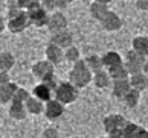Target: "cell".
<instances>
[{"mask_svg":"<svg viewBox=\"0 0 148 138\" xmlns=\"http://www.w3.org/2000/svg\"><path fill=\"white\" fill-rule=\"evenodd\" d=\"M69 80L79 90L86 88L93 80V71L87 67L84 59H79L78 62L73 64V67L69 71Z\"/></svg>","mask_w":148,"mask_h":138,"instance_id":"obj_1","label":"cell"},{"mask_svg":"<svg viewBox=\"0 0 148 138\" xmlns=\"http://www.w3.org/2000/svg\"><path fill=\"white\" fill-rule=\"evenodd\" d=\"M78 94H79V88H76L70 80L60 82L58 87L55 88V91H53V97L64 105L73 103L78 99Z\"/></svg>","mask_w":148,"mask_h":138,"instance_id":"obj_2","label":"cell"},{"mask_svg":"<svg viewBox=\"0 0 148 138\" xmlns=\"http://www.w3.org/2000/svg\"><path fill=\"white\" fill-rule=\"evenodd\" d=\"M145 59H147V56H142L140 53L134 52L133 49H131V50H128L127 53H125L124 64H125V67L128 68L130 74H134V73L142 71V67H144Z\"/></svg>","mask_w":148,"mask_h":138,"instance_id":"obj_3","label":"cell"},{"mask_svg":"<svg viewBox=\"0 0 148 138\" xmlns=\"http://www.w3.org/2000/svg\"><path fill=\"white\" fill-rule=\"evenodd\" d=\"M66 111V105L61 103L60 100H57L55 97L51 99L49 102L45 103V111H43V114H45V117L47 120H58V118H61L63 117V114Z\"/></svg>","mask_w":148,"mask_h":138,"instance_id":"obj_4","label":"cell"},{"mask_svg":"<svg viewBox=\"0 0 148 138\" xmlns=\"http://www.w3.org/2000/svg\"><path fill=\"white\" fill-rule=\"evenodd\" d=\"M69 21L66 18V15L60 11H55V12L49 14V21H47V30L51 34H57V32H61L67 29Z\"/></svg>","mask_w":148,"mask_h":138,"instance_id":"obj_5","label":"cell"},{"mask_svg":"<svg viewBox=\"0 0 148 138\" xmlns=\"http://www.w3.org/2000/svg\"><path fill=\"white\" fill-rule=\"evenodd\" d=\"M28 12V18L31 21L32 26L35 27H41V26H47V21H49V12L45 9L40 5V6H35L29 11H26Z\"/></svg>","mask_w":148,"mask_h":138,"instance_id":"obj_6","label":"cell"},{"mask_svg":"<svg viewBox=\"0 0 148 138\" xmlns=\"http://www.w3.org/2000/svg\"><path fill=\"white\" fill-rule=\"evenodd\" d=\"M125 124H127V120H125V117L121 114H108L107 117H104V120H102L104 131H106L107 134L124 129Z\"/></svg>","mask_w":148,"mask_h":138,"instance_id":"obj_7","label":"cell"},{"mask_svg":"<svg viewBox=\"0 0 148 138\" xmlns=\"http://www.w3.org/2000/svg\"><path fill=\"white\" fill-rule=\"evenodd\" d=\"M28 26H31V21L28 18V12L20 14L14 18H8V30L11 34H21L28 29Z\"/></svg>","mask_w":148,"mask_h":138,"instance_id":"obj_8","label":"cell"},{"mask_svg":"<svg viewBox=\"0 0 148 138\" xmlns=\"http://www.w3.org/2000/svg\"><path fill=\"white\" fill-rule=\"evenodd\" d=\"M32 74L35 76L37 79L43 80L45 78H47L49 74L55 73V65H53L51 61L47 59H41V61H37V62L32 65Z\"/></svg>","mask_w":148,"mask_h":138,"instance_id":"obj_9","label":"cell"},{"mask_svg":"<svg viewBox=\"0 0 148 138\" xmlns=\"http://www.w3.org/2000/svg\"><path fill=\"white\" fill-rule=\"evenodd\" d=\"M45 55H46V59L51 61L53 65H58L64 61V49H61L60 46H57V44H53V43H49L46 46Z\"/></svg>","mask_w":148,"mask_h":138,"instance_id":"obj_10","label":"cell"},{"mask_svg":"<svg viewBox=\"0 0 148 138\" xmlns=\"http://www.w3.org/2000/svg\"><path fill=\"white\" fill-rule=\"evenodd\" d=\"M101 26L104 27V30H107V32H116L122 27V20H121V17L116 12L110 11V12L104 17V20L101 21Z\"/></svg>","mask_w":148,"mask_h":138,"instance_id":"obj_11","label":"cell"},{"mask_svg":"<svg viewBox=\"0 0 148 138\" xmlns=\"http://www.w3.org/2000/svg\"><path fill=\"white\" fill-rule=\"evenodd\" d=\"M51 43L57 44L61 49H67L70 46H73V37L69 30H61V32H57V34H52L51 37Z\"/></svg>","mask_w":148,"mask_h":138,"instance_id":"obj_12","label":"cell"},{"mask_svg":"<svg viewBox=\"0 0 148 138\" xmlns=\"http://www.w3.org/2000/svg\"><path fill=\"white\" fill-rule=\"evenodd\" d=\"M102 62H104V68L110 70L113 67H118V65L124 64V58L121 56L118 52L114 50H108L102 55Z\"/></svg>","mask_w":148,"mask_h":138,"instance_id":"obj_13","label":"cell"},{"mask_svg":"<svg viewBox=\"0 0 148 138\" xmlns=\"http://www.w3.org/2000/svg\"><path fill=\"white\" fill-rule=\"evenodd\" d=\"M131 88L130 85V80L128 79H119V80H113L112 82V94L116 97V99H121L127 94V91Z\"/></svg>","mask_w":148,"mask_h":138,"instance_id":"obj_14","label":"cell"},{"mask_svg":"<svg viewBox=\"0 0 148 138\" xmlns=\"http://www.w3.org/2000/svg\"><path fill=\"white\" fill-rule=\"evenodd\" d=\"M17 88H18V85L14 84V82H9V84L0 87V105H8L12 102V97H14Z\"/></svg>","mask_w":148,"mask_h":138,"instance_id":"obj_15","label":"cell"},{"mask_svg":"<svg viewBox=\"0 0 148 138\" xmlns=\"http://www.w3.org/2000/svg\"><path fill=\"white\" fill-rule=\"evenodd\" d=\"M8 114L12 120H25L26 115H28V109H26L25 103H18V102H11Z\"/></svg>","mask_w":148,"mask_h":138,"instance_id":"obj_16","label":"cell"},{"mask_svg":"<svg viewBox=\"0 0 148 138\" xmlns=\"http://www.w3.org/2000/svg\"><path fill=\"white\" fill-rule=\"evenodd\" d=\"M130 85L131 88H134V90L138 91H144L145 88H148V76L144 73V71H139V73H134V74H130Z\"/></svg>","mask_w":148,"mask_h":138,"instance_id":"obj_17","label":"cell"},{"mask_svg":"<svg viewBox=\"0 0 148 138\" xmlns=\"http://www.w3.org/2000/svg\"><path fill=\"white\" fill-rule=\"evenodd\" d=\"M52 94H53V90H51L46 84H43V82H40V84H37L34 88H32V96L40 99L41 102H49L52 99Z\"/></svg>","mask_w":148,"mask_h":138,"instance_id":"obj_18","label":"cell"},{"mask_svg":"<svg viewBox=\"0 0 148 138\" xmlns=\"http://www.w3.org/2000/svg\"><path fill=\"white\" fill-rule=\"evenodd\" d=\"M89 12H90V15L93 18L101 23V21L104 20V17L110 12V9H108V5H104V3H99V2H95V0H93V3L89 8Z\"/></svg>","mask_w":148,"mask_h":138,"instance_id":"obj_19","label":"cell"},{"mask_svg":"<svg viewBox=\"0 0 148 138\" xmlns=\"http://www.w3.org/2000/svg\"><path fill=\"white\" fill-rule=\"evenodd\" d=\"M93 84H95L96 88H107L108 85L112 84V78H110V73H108V70L102 68L99 71H96V73H93Z\"/></svg>","mask_w":148,"mask_h":138,"instance_id":"obj_20","label":"cell"},{"mask_svg":"<svg viewBox=\"0 0 148 138\" xmlns=\"http://www.w3.org/2000/svg\"><path fill=\"white\" fill-rule=\"evenodd\" d=\"M131 49L134 52L140 53L142 56L148 58V37L145 35H138L131 40Z\"/></svg>","mask_w":148,"mask_h":138,"instance_id":"obj_21","label":"cell"},{"mask_svg":"<svg viewBox=\"0 0 148 138\" xmlns=\"http://www.w3.org/2000/svg\"><path fill=\"white\" fill-rule=\"evenodd\" d=\"M25 105H26L28 112L32 114V115L43 114V111H45V102H41L40 99H37V97H34V96H31Z\"/></svg>","mask_w":148,"mask_h":138,"instance_id":"obj_22","label":"cell"},{"mask_svg":"<svg viewBox=\"0 0 148 138\" xmlns=\"http://www.w3.org/2000/svg\"><path fill=\"white\" fill-rule=\"evenodd\" d=\"M122 102L125 103V106H128V108H136L140 102V91L134 90V88H130L127 91V94L122 97Z\"/></svg>","mask_w":148,"mask_h":138,"instance_id":"obj_23","label":"cell"},{"mask_svg":"<svg viewBox=\"0 0 148 138\" xmlns=\"http://www.w3.org/2000/svg\"><path fill=\"white\" fill-rule=\"evenodd\" d=\"M15 65V58L11 52H0V70L9 71Z\"/></svg>","mask_w":148,"mask_h":138,"instance_id":"obj_24","label":"cell"},{"mask_svg":"<svg viewBox=\"0 0 148 138\" xmlns=\"http://www.w3.org/2000/svg\"><path fill=\"white\" fill-rule=\"evenodd\" d=\"M108 73H110V78L112 80H119V79H128L130 78V71L128 68L125 67V64H121L118 67H113L108 70Z\"/></svg>","mask_w":148,"mask_h":138,"instance_id":"obj_25","label":"cell"},{"mask_svg":"<svg viewBox=\"0 0 148 138\" xmlns=\"http://www.w3.org/2000/svg\"><path fill=\"white\" fill-rule=\"evenodd\" d=\"M86 64L87 67H89L93 73H96V71H99L104 68V62H102V56H99V55H89L86 59Z\"/></svg>","mask_w":148,"mask_h":138,"instance_id":"obj_26","label":"cell"},{"mask_svg":"<svg viewBox=\"0 0 148 138\" xmlns=\"http://www.w3.org/2000/svg\"><path fill=\"white\" fill-rule=\"evenodd\" d=\"M64 59L67 61V62H78V61L81 59V53H79V49L75 47V46H70L64 50Z\"/></svg>","mask_w":148,"mask_h":138,"instance_id":"obj_27","label":"cell"},{"mask_svg":"<svg viewBox=\"0 0 148 138\" xmlns=\"http://www.w3.org/2000/svg\"><path fill=\"white\" fill-rule=\"evenodd\" d=\"M31 97L29 91L26 90L23 87H18L17 90H15V94L12 97V102H18V103H26L28 102V99Z\"/></svg>","mask_w":148,"mask_h":138,"instance_id":"obj_28","label":"cell"},{"mask_svg":"<svg viewBox=\"0 0 148 138\" xmlns=\"http://www.w3.org/2000/svg\"><path fill=\"white\" fill-rule=\"evenodd\" d=\"M139 129H140V126H139V124L131 123V121H127V124L124 126L122 132H124L125 138H133V137H134V135L139 132Z\"/></svg>","mask_w":148,"mask_h":138,"instance_id":"obj_29","label":"cell"},{"mask_svg":"<svg viewBox=\"0 0 148 138\" xmlns=\"http://www.w3.org/2000/svg\"><path fill=\"white\" fill-rule=\"evenodd\" d=\"M40 82H43V84H46L49 88H51V90H53L55 91V88L58 87V79H57V76H55V73H52V74H49L47 78H45L43 80H40Z\"/></svg>","mask_w":148,"mask_h":138,"instance_id":"obj_30","label":"cell"},{"mask_svg":"<svg viewBox=\"0 0 148 138\" xmlns=\"http://www.w3.org/2000/svg\"><path fill=\"white\" fill-rule=\"evenodd\" d=\"M41 6L45 8L49 14L55 12V9H58L57 0H41Z\"/></svg>","mask_w":148,"mask_h":138,"instance_id":"obj_31","label":"cell"},{"mask_svg":"<svg viewBox=\"0 0 148 138\" xmlns=\"http://www.w3.org/2000/svg\"><path fill=\"white\" fill-rule=\"evenodd\" d=\"M41 138H60V135H58V131L55 128H47L43 131Z\"/></svg>","mask_w":148,"mask_h":138,"instance_id":"obj_32","label":"cell"},{"mask_svg":"<svg viewBox=\"0 0 148 138\" xmlns=\"http://www.w3.org/2000/svg\"><path fill=\"white\" fill-rule=\"evenodd\" d=\"M11 82V76H9V71H2L0 70V87L2 85H6Z\"/></svg>","mask_w":148,"mask_h":138,"instance_id":"obj_33","label":"cell"},{"mask_svg":"<svg viewBox=\"0 0 148 138\" xmlns=\"http://www.w3.org/2000/svg\"><path fill=\"white\" fill-rule=\"evenodd\" d=\"M136 8L139 11H148V0H136Z\"/></svg>","mask_w":148,"mask_h":138,"instance_id":"obj_34","label":"cell"},{"mask_svg":"<svg viewBox=\"0 0 148 138\" xmlns=\"http://www.w3.org/2000/svg\"><path fill=\"white\" fill-rule=\"evenodd\" d=\"M5 30H8V20H5V17L0 15V35H2Z\"/></svg>","mask_w":148,"mask_h":138,"instance_id":"obj_35","label":"cell"},{"mask_svg":"<svg viewBox=\"0 0 148 138\" xmlns=\"http://www.w3.org/2000/svg\"><path fill=\"white\" fill-rule=\"evenodd\" d=\"M73 0H57V5H58V9H66L72 3Z\"/></svg>","mask_w":148,"mask_h":138,"instance_id":"obj_36","label":"cell"},{"mask_svg":"<svg viewBox=\"0 0 148 138\" xmlns=\"http://www.w3.org/2000/svg\"><path fill=\"white\" fill-rule=\"evenodd\" d=\"M107 137H108V138H125V135H124L122 129H121V131H114V132H110V134H107Z\"/></svg>","mask_w":148,"mask_h":138,"instance_id":"obj_37","label":"cell"},{"mask_svg":"<svg viewBox=\"0 0 148 138\" xmlns=\"http://www.w3.org/2000/svg\"><path fill=\"white\" fill-rule=\"evenodd\" d=\"M142 71H144L145 74H148V58L145 59V62H144V67H142Z\"/></svg>","mask_w":148,"mask_h":138,"instance_id":"obj_38","label":"cell"},{"mask_svg":"<svg viewBox=\"0 0 148 138\" xmlns=\"http://www.w3.org/2000/svg\"><path fill=\"white\" fill-rule=\"evenodd\" d=\"M95 2H99V3H104V5H108V3H112L113 0H95Z\"/></svg>","mask_w":148,"mask_h":138,"instance_id":"obj_39","label":"cell"},{"mask_svg":"<svg viewBox=\"0 0 148 138\" xmlns=\"http://www.w3.org/2000/svg\"><path fill=\"white\" fill-rule=\"evenodd\" d=\"M72 138H84V137H72Z\"/></svg>","mask_w":148,"mask_h":138,"instance_id":"obj_40","label":"cell"},{"mask_svg":"<svg viewBox=\"0 0 148 138\" xmlns=\"http://www.w3.org/2000/svg\"><path fill=\"white\" fill-rule=\"evenodd\" d=\"M98 138H108V137H98Z\"/></svg>","mask_w":148,"mask_h":138,"instance_id":"obj_41","label":"cell"},{"mask_svg":"<svg viewBox=\"0 0 148 138\" xmlns=\"http://www.w3.org/2000/svg\"><path fill=\"white\" fill-rule=\"evenodd\" d=\"M145 138H148V134H147V135H145Z\"/></svg>","mask_w":148,"mask_h":138,"instance_id":"obj_42","label":"cell"},{"mask_svg":"<svg viewBox=\"0 0 148 138\" xmlns=\"http://www.w3.org/2000/svg\"><path fill=\"white\" fill-rule=\"evenodd\" d=\"M147 76H148V74H147Z\"/></svg>","mask_w":148,"mask_h":138,"instance_id":"obj_43","label":"cell"}]
</instances>
